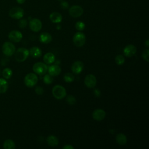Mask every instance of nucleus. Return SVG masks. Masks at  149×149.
I'll list each match as a JSON object with an SVG mask.
<instances>
[{
	"instance_id": "nucleus-17",
	"label": "nucleus",
	"mask_w": 149,
	"mask_h": 149,
	"mask_svg": "<svg viewBox=\"0 0 149 149\" xmlns=\"http://www.w3.org/2000/svg\"><path fill=\"white\" fill-rule=\"evenodd\" d=\"M49 19L52 23H58L62 22V16L61 13L56 12H54L49 15Z\"/></svg>"
},
{
	"instance_id": "nucleus-37",
	"label": "nucleus",
	"mask_w": 149,
	"mask_h": 149,
	"mask_svg": "<svg viewBox=\"0 0 149 149\" xmlns=\"http://www.w3.org/2000/svg\"><path fill=\"white\" fill-rule=\"evenodd\" d=\"M25 1H26V0H16L17 2L18 3H19V4H22V3H23L25 2Z\"/></svg>"
},
{
	"instance_id": "nucleus-35",
	"label": "nucleus",
	"mask_w": 149,
	"mask_h": 149,
	"mask_svg": "<svg viewBox=\"0 0 149 149\" xmlns=\"http://www.w3.org/2000/svg\"><path fill=\"white\" fill-rule=\"evenodd\" d=\"M94 95L96 96V97H100V94H101V92L100 91L98 90V89H95L94 90Z\"/></svg>"
},
{
	"instance_id": "nucleus-8",
	"label": "nucleus",
	"mask_w": 149,
	"mask_h": 149,
	"mask_svg": "<svg viewBox=\"0 0 149 149\" xmlns=\"http://www.w3.org/2000/svg\"><path fill=\"white\" fill-rule=\"evenodd\" d=\"M69 15L73 17H78L83 13V9L79 5L72 6L69 9Z\"/></svg>"
},
{
	"instance_id": "nucleus-22",
	"label": "nucleus",
	"mask_w": 149,
	"mask_h": 149,
	"mask_svg": "<svg viewBox=\"0 0 149 149\" xmlns=\"http://www.w3.org/2000/svg\"><path fill=\"white\" fill-rule=\"evenodd\" d=\"M8 88V84L5 79L0 78V93H5Z\"/></svg>"
},
{
	"instance_id": "nucleus-7",
	"label": "nucleus",
	"mask_w": 149,
	"mask_h": 149,
	"mask_svg": "<svg viewBox=\"0 0 149 149\" xmlns=\"http://www.w3.org/2000/svg\"><path fill=\"white\" fill-rule=\"evenodd\" d=\"M24 13V10L20 7H14L12 8L9 12L10 17L15 19H21L23 16Z\"/></svg>"
},
{
	"instance_id": "nucleus-27",
	"label": "nucleus",
	"mask_w": 149,
	"mask_h": 149,
	"mask_svg": "<svg viewBox=\"0 0 149 149\" xmlns=\"http://www.w3.org/2000/svg\"><path fill=\"white\" fill-rule=\"evenodd\" d=\"M53 77L49 74H45L43 77V81L47 84H50L51 83H52L53 81Z\"/></svg>"
},
{
	"instance_id": "nucleus-6",
	"label": "nucleus",
	"mask_w": 149,
	"mask_h": 149,
	"mask_svg": "<svg viewBox=\"0 0 149 149\" xmlns=\"http://www.w3.org/2000/svg\"><path fill=\"white\" fill-rule=\"evenodd\" d=\"M33 70L36 73L42 75L45 74V73L47 72L48 66L45 63L39 62L34 64L33 66Z\"/></svg>"
},
{
	"instance_id": "nucleus-11",
	"label": "nucleus",
	"mask_w": 149,
	"mask_h": 149,
	"mask_svg": "<svg viewBox=\"0 0 149 149\" xmlns=\"http://www.w3.org/2000/svg\"><path fill=\"white\" fill-rule=\"evenodd\" d=\"M23 35L22 33L18 30H12L9 32L8 37L11 41L14 42H19L22 38Z\"/></svg>"
},
{
	"instance_id": "nucleus-32",
	"label": "nucleus",
	"mask_w": 149,
	"mask_h": 149,
	"mask_svg": "<svg viewBox=\"0 0 149 149\" xmlns=\"http://www.w3.org/2000/svg\"><path fill=\"white\" fill-rule=\"evenodd\" d=\"M35 91L36 93L38 94V95H41L43 94L44 93V90H43V88L41 86H37L35 88Z\"/></svg>"
},
{
	"instance_id": "nucleus-5",
	"label": "nucleus",
	"mask_w": 149,
	"mask_h": 149,
	"mask_svg": "<svg viewBox=\"0 0 149 149\" xmlns=\"http://www.w3.org/2000/svg\"><path fill=\"white\" fill-rule=\"evenodd\" d=\"M24 82L26 86L29 87H32L34 86L38 82V77L34 73H28L24 77Z\"/></svg>"
},
{
	"instance_id": "nucleus-18",
	"label": "nucleus",
	"mask_w": 149,
	"mask_h": 149,
	"mask_svg": "<svg viewBox=\"0 0 149 149\" xmlns=\"http://www.w3.org/2000/svg\"><path fill=\"white\" fill-rule=\"evenodd\" d=\"M29 54L32 57L38 58L41 56L42 51L40 48L37 47H33L30 48L29 51Z\"/></svg>"
},
{
	"instance_id": "nucleus-14",
	"label": "nucleus",
	"mask_w": 149,
	"mask_h": 149,
	"mask_svg": "<svg viewBox=\"0 0 149 149\" xmlns=\"http://www.w3.org/2000/svg\"><path fill=\"white\" fill-rule=\"evenodd\" d=\"M137 51L136 47L132 44H129L126 45L123 49V54L127 57L133 56Z\"/></svg>"
},
{
	"instance_id": "nucleus-19",
	"label": "nucleus",
	"mask_w": 149,
	"mask_h": 149,
	"mask_svg": "<svg viewBox=\"0 0 149 149\" xmlns=\"http://www.w3.org/2000/svg\"><path fill=\"white\" fill-rule=\"evenodd\" d=\"M47 142L49 146L55 147L58 146L59 140L56 136L54 135H50L47 137Z\"/></svg>"
},
{
	"instance_id": "nucleus-20",
	"label": "nucleus",
	"mask_w": 149,
	"mask_h": 149,
	"mask_svg": "<svg viewBox=\"0 0 149 149\" xmlns=\"http://www.w3.org/2000/svg\"><path fill=\"white\" fill-rule=\"evenodd\" d=\"M55 55L52 52H48L45 54L43 57V60L47 64H51L53 63L55 61Z\"/></svg>"
},
{
	"instance_id": "nucleus-21",
	"label": "nucleus",
	"mask_w": 149,
	"mask_h": 149,
	"mask_svg": "<svg viewBox=\"0 0 149 149\" xmlns=\"http://www.w3.org/2000/svg\"><path fill=\"white\" fill-rule=\"evenodd\" d=\"M116 141L119 145H125L127 143V137L123 133H119L116 136Z\"/></svg>"
},
{
	"instance_id": "nucleus-10",
	"label": "nucleus",
	"mask_w": 149,
	"mask_h": 149,
	"mask_svg": "<svg viewBox=\"0 0 149 149\" xmlns=\"http://www.w3.org/2000/svg\"><path fill=\"white\" fill-rule=\"evenodd\" d=\"M84 84L88 88H94L97 84L95 76L92 74H87L84 79Z\"/></svg>"
},
{
	"instance_id": "nucleus-36",
	"label": "nucleus",
	"mask_w": 149,
	"mask_h": 149,
	"mask_svg": "<svg viewBox=\"0 0 149 149\" xmlns=\"http://www.w3.org/2000/svg\"><path fill=\"white\" fill-rule=\"evenodd\" d=\"M144 44H145V45H146V47L147 48H148V47H149V40H147L145 41Z\"/></svg>"
},
{
	"instance_id": "nucleus-2",
	"label": "nucleus",
	"mask_w": 149,
	"mask_h": 149,
	"mask_svg": "<svg viewBox=\"0 0 149 149\" xmlns=\"http://www.w3.org/2000/svg\"><path fill=\"white\" fill-rule=\"evenodd\" d=\"M53 96L58 100H61L66 95V89L61 85H56L54 86L52 90Z\"/></svg>"
},
{
	"instance_id": "nucleus-38",
	"label": "nucleus",
	"mask_w": 149,
	"mask_h": 149,
	"mask_svg": "<svg viewBox=\"0 0 149 149\" xmlns=\"http://www.w3.org/2000/svg\"><path fill=\"white\" fill-rule=\"evenodd\" d=\"M59 1H62V0H59Z\"/></svg>"
},
{
	"instance_id": "nucleus-23",
	"label": "nucleus",
	"mask_w": 149,
	"mask_h": 149,
	"mask_svg": "<svg viewBox=\"0 0 149 149\" xmlns=\"http://www.w3.org/2000/svg\"><path fill=\"white\" fill-rule=\"evenodd\" d=\"M3 148L5 149H14L15 148V143L11 139L6 140L3 143Z\"/></svg>"
},
{
	"instance_id": "nucleus-33",
	"label": "nucleus",
	"mask_w": 149,
	"mask_h": 149,
	"mask_svg": "<svg viewBox=\"0 0 149 149\" xmlns=\"http://www.w3.org/2000/svg\"><path fill=\"white\" fill-rule=\"evenodd\" d=\"M60 5H61V8L63 9H66L69 8V3L66 1L61 2V3H60Z\"/></svg>"
},
{
	"instance_id": "nucleus-26",
	"label": "nucleus",
	"mask_w": 149,
	"mask_h": 149,
	"mask_svg": "<svg viewBox=\"0 0 149 149\" xmlns=\"http://www.w3.org/2000/svg\"><path fill=\"white\" fill-rule=\"evenodd\" d=\"M115 62L118 65H123L125 62V57L122 55H118L115 58Z\"/></svg>"
},
{
	"instance_id": "nucleus-29",
	"label": "nucleus",
	"mask_w": 149,
	"mask_h": 149,
	"mask_svg": "<svg viewBox=\"0 0 149 149\" xmlns=\"http://www.w3.org/2000/svg\"><path fill=\"white\" fill-rule=\"evenodd\" d=\"M66 101L67 103L69 105H73L76 103V101L75 97L72 95H69L67 96Z\"/></svg>"
},
{
	"instance_id": "nucleus-4",
	"label": "nucleus",
	"mask_w": 149,
	"mask_h": 149,
	"mask_svg": "<svg viewBox=\"0 0 149 149\" xmlns=\"http://www.w3.org/2000/svg\"><path fill=\"white\" fill-rule=\"evenodd\" d=\"M86 36L82 32L76 33L73 37V42L74 45L77 47H81L86 42Z\"/></svg>"
},
{
	"instance_id": "nucleus-34",
	"label": "nucleus",
	"mask_w": 149,
	"mask_h": 149,
	"mask_svg": "<svg viewBox=\"0 0 149 149\" xmlns=\"http://www.w3.org/2000/svg\"><path fill=\"white\" fill-rule=\"evenodd\" d=\"M62 148L63 149H73L74 147L70 144H66L62 147Z\"/></svg>"
},
{
	"instance_id": "nucleus-25",
	"label": "nucleus",
	"mask_w": 149,
	"mask_h": 149,
	"mask_svg": "<svg viewBox=\"0 0 149 149\" xmlns=\"http://www.w3.org/2000/svg\"><path fill=\"white\" fill-rule=\"evenodd\" d=\"M63 79L67 83H71L74 80V76L72 73H66L63 76Z\"/></svg>"
},
{
	"instance_id": "nucleus-12",
	"label": "nucleus",
	"mask_w": 149,
	"mask_h": 149,
	"mask_svg": "<svg viewBox=\"0 0 149 149\" xmlns=\"http://www.w3.org/2000/svg\"><path fill=\"white\" fill-rule=\"evenodd\" d=\"M106 115V113L104 110L102 109H97L94 110L92 113L93 118L97 121H101L103 120Z\"/></svg>"
},
{
	"instance_id": "nucleus-13",
	"label": "nucleus",
	"mask_w": 149,
	"mask_h": 149,
	"mask_svg": "<svg viewBox=\"0 0 149 149\" xmlns=\"http://www.w3.org/2000/svg\"><path fill=\"white\" fill-rule=\"evenodd\" d=\"M84 68V64L82 62L80 61H77L74 62L71 66V70L72 72L74 74H79L80 73Z\"/></svg>"
},
{
	"instance_id": "nucleus-31",
	"label": "nucleus",
	"mask_w": 149,
	"mask_h": 149,
	"mask_svg": "<svg viewBox=\"0 0 149 149\" xmlns=\"http://www.w3.org/2000/svg\"><path fill=\"white\" fill-rule=\"evenodd\" d=\"M27 24V22L26 19H21L18 23L19 27L22 29H23L25 27H26Z\"/></svg>"
},
{
	"instance_id": "nucleus-28",
	"label": "nucleus",
	"mask_w": 149,
	"mask_h": 149,
	"mask_svg": "<svg viewBox=\"0 0 149 149\" xmlns=\"http://www.w3.org/2000/svg\"><path fill=\"white\" fill-rule=\"evenodd\" d=\"M75 27H76V30H77L79 31H82L85 28V24L83 22H81V21L77 22L75 24Z\"/></svg>"
},
{
	"instance_id": "nucleus-9",
	"label": "nucleus",
	"mask_w": 149,
	"mask_h": 149,
	"mask_svg": "<svg viewBox=\"0 0 149 149\" xmlns=\"http://www.w3.org/2000/svg\"><path fill=\"white\" fill-rule=\"evenodd\" d=\"M29 26L33 31L38 32L42 28V23L38 19L34 18L30 21Z\"/></svg>"
},
{
	"instance_id": "nucleus-24",
	"label": "nucleus",
	"mask_w": 149,
	"mask_h": 149,
	"mask_svg": "<svg viewBox=\"0 0 149 149\" xmlns=\"http://www.w3.org/2000/svg\"><path fill=\"white\" fill-rule=\"evenodd\" d=\"M2 76L5 79H10L12 76V70L9 68H5L2 71Z\"/></svg>"
},
{
	"instance_id": "nucleus-30",
	"label": "nucleus",
	"mask_w": 149,
	"mask_h": 149,
	"mask_svg": "<svg viewBox=\"0 0 149 149\" xmlns=\"http://www.w3.org/2000/svg\"><path fill=\"white\" fill-rule=\"evenodd\" d=\"M148 55H149V50L148 49H144L141 54L142 58L144 61H146L147 62H148Z\"/></svg>"
},
{
	"instance_id": "nucleus-3",
	"label": "nucleus",
	"mask_w": 149,
	"mask_h": 149,
	"mask_svg": "<svg viewBox=\"0 0 149 149\" xmlns=\"http://www.w3.org/2000/svg\"><path fill=\"white\" fill-rule=\"evenodd\" d=\"M15 46L11 42H5L2 46V51L3 54L8 56H10L15 52Z\"/></svg>"
},
{
	"instance_id": "nucleus-15",
	"label": "nucleus",
	"mask_w": 149,
	"mask_h": 149,
	"mask_svg": "<svg viewBox=\"0 0 149 149\" xmlns=\"http://www.w3.org/2000/svg\"><path fill=\"white\" fill-rule=\"evenodd\" d=\"M47 71L48 73L52 76H58L61 72V68L59 66L57 65H52L49 68H48Z\"/></svg>"
},
{
	"instance_id": "nucleus-16",
	"label": "nucleus",
	"mask_w": 149,
	"mask_h": 149,
	"mask_svg": "<svg viewBox=\"0 0 149 149\" xmlns=\"http://www.w3.org/2000/svg\"><path fill=\"white\" fill-rule=\"evenodd\" d=\"M52 40V36L47 32H42L40 35V41L44 44H48Z\"/></svg>"
},
{
	"instance_id": "nucleus-1",
	"label": "nucleus",
	"mask_w": 149,
	"mask_h": 149,
	"mask_svg": "<svg viewBox=\"0 0 149 149\" xmlns=\"http://www.w3.org/2000/svg\"><path fill=\"white\" fill-rule=\"evenodd\" d=\"M29 55V51L26 48H19L15 52V58L19 62H24Z\"/></svg>"
}]
</instances>
